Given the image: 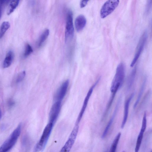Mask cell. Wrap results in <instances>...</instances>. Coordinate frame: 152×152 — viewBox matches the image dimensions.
Returning <instances> with one entry per match:
<instances>
[{"label":"cell","instance_id":"cell-1","mask_svg":"<svg viewBox=\"0 0 152 152\" xmlns=\"http://www.w3.org/2000/svg\"><path fill=\"white\" fill-rule=\"evenodd\" d=\"M125 66L123 63L118 65L110 87L112 93H115L122 86L125 75Z\"/></svg>","mask_w":152,"mask_h":152},{"label":"cell","instance_id":"cell-2","mask_svg":"<svg viewBox=\"0 0 152 152\" xmlns=\"http://www.w3.org/2000/svg\"><path fill=\"white\" fill-rule=\"evenodd\" d=\"M21 129L20 124L0 147V152H7L15 145L19 136Z\"/></svg>","mask_w":152,"mask_h":152},{"label":"cell","instance_id":"cell-3","mask_svg":"<svg viewBox=\"0 0 152 152\" xmlns=\"http://www.w3.org/2000/svg\"><path fill=\"white\" fill-rule=\"evenodd\" d=\"M53 124L49 122L46 126L40 139L34 148L33 152H39L44 149L51 134Z\"/></svg>","mask_w":152,"mask_h":152},{"label":"cell","instance_id":"cell-4","mask_svg":"<svg viewBox=\"0 0 152 152\" xmlns=\"http://www.w3.org/2000/svg\"><path fill=\"white\" fill-rule=\"evenodd\" d=\"M119 2L118 0H109L106 1L101 9V17L104 18L110 15L118 6Z\"/></svg>","mask_w":152,"mask_h":152},{"label":"cell","instance_id":"cell-5","mask_svg":"<svg viewBox=\"0 0 152 152\" xmlns=\"http://www.w3.org/2000/svg\"><path fill=\"white\" fill-rule=\"evenodd\" d=\"M74 31L72 13L70 10H69L67 12L66 17L65 31V41L66 42L73 38Z\"/></svg>","mask_w":152,"mask_h":152},{"label":"cell","instance_id":"cell-6","mask_svg":"<svg viewBox=\"0 0 152 152\" xmlns=\"http://www.w3.org/2000/svg\"><path fill=\"white\" fill-rule=\"evenodd\" d=\"M78 129V124H75L67 141L60 152H69L75 141Z\"/></svg>","mask_w":152,"mask_h":152},{"label":"cell","instance_id":"cell-7","mask_svg":"<svg viewBox=\"0 0 152 152\" xmlns=\"http://www.w3.org/2000/svg\"><path fill=\"white\" fill-rule=\"evenodd\" d=\"M147 37V33L145 31L141 37L138 42L135 56L130 64L131 67H133L139 58L144 47Z\"/></svg>","mask_w":152,"mask_h":152},{"label":"cell","instance_id":"cell-8","mask_svg":"<svg viewBox=\"0 0 152 152\" xmlns=\"http://www.w3.org/2000/svg\"><path fill=\"white\" fill-rule=\"evenodd\" d=\"M99 80H100V78L97 79L89 90L84 99L82 108L77 117L75 124H78L81 121L86 109L89 98L93 92L94 89L99 82Z\"/></svg>","mask_w":152,"mask_h":152},{"label":"cell","instance_id":"cell-9","mask_svg":"<svg viewBox=\"0 0 152 152\" xmlns=\"http://www.w3.org/2000/svg\"><path fill=\"white\" fill-rule=\"evenodd\" d=\"M61 102H56L52 105L49 114V122L54 124L58 118L61 109Z\"/></svg>","mask_w":152,"mask_h":152},{"label":"cell","instance_id":"cell-10","mask_svg":"<svg viewBox=\"0 0 152 152\" xmlns=\"http://www.w3.org/2000/svg\"><path fill=\"white\" fill-rule=\"evenodd\" d=\"M69 80H66L61 85L57 91L54 98L56 102H61L66 93L69 84Z\"/></svg>","mask_w":152,"mask_h":152},{"label":"cell","instance_id":"cell-11","mask_svg":"<svg viewBox=\"0 0 152 152\" xmlns=\"http://www.w3.org/2000/svg\"><path fill=\"white\" fill-rule=\"evenodd\" d=\"M121 99V97L119 98V99H118V101L112 115L110 118V120L109 121L104 130L103 133L101 137L102 138H104L106 137L108 132L109 129H110L111 125L112 124V123L116 115V114L117 112L118 107L120 103Z\"/></svg>","mask_w":152,"mask_h":152},{"label":"cell","instance_id":"cell-12","mask_svg":"<svg viewBox=\"0 0 152 152\" xmlns=\"http://www.w3.org/2000/svg\"><path fill=\"white\" fill-rule=\"evenodd\" d=\"M134 96V94L133 93L131 94L125 102L124 106V115L121 125V129H123L124 128L127 121L130 103Z\"/></svg>","mask_w":152,"mask_h":152},{"label":"cell","instance_id":"cell-13","mask_svg":"<svg viewBox=\"0 0 152 152\" xmlns=\"http://www.w3.org/2000/svg\"><path fill=\"white\" fill-rule=\"evenodd\" d=\"M86 20L85 17L83 15L78 16L75 21V26L77 32L81 31L85 26Z\"/></svg>","mask_w":152,"mask_h":152},{"label":"cell","instance_id":"cell-14","mask_svg":"<svg viewBox=\"0 0 152 152\" xmlns=\"http://www.w3.org/2000/svg\"><path fill=\"white\" fill-rule=\"evenodd\" d=\"M14 57V53L11 51H9L7 53L4 61L3 67L5 68L9 67L11 65Z\"/></svg>","mask_w":152,"mask_h":152},{"label":"cell","instance_id":"cell-15","mask_svg":"<svg viewBox=\"0 0 152 152\" xmlns=\"http://www.w3.org/2000/svg\"><path fill=\"white\" fill-rule=\"evenodd\" d=\"M137 71V67L135 66L132 70L129 75L127 82V87L128 90L130 89L132 86Z\"/></svg>","mask_w":152,"mask_h":152},{"label":"cell","instance_id":"cell-16","mask_svg":"<svg viewBox=\"0 0 152 152\" xmlns=\"http://www.w3.org/2000/svg\"><path fill=\"white\" fill-rule=\"evenodd\" d=\"M146 81V77L145 78L144 80L142 83L141 87H140V91L138 94V96L137 98V99L134 104V108H135L137 106L138 104L140 102L141 97L144 92L145 85Z\"/></svg>","mask_w":152,"mask_h":152},{"label":"cell","instance_id":"cell-17","mask_svg":"<svg viewBox=\"0 0 152 152\" xmlns=\"http://www.w3.org/2000/svg\"><path fill=\"white\" fill-rule=\"evenodd\" d=\"M49 30L47 29L45 30L40 35L38 42V46L40 47L48 37L49 34Z\"/></svg>","mask_w":152,"mask_h":152},{"label":"cell","instance_id":"cell-18","mask_svg":"<svg viewBox=\"0 0 152 152\" xmlns=\"http://www.w3.org/2000/svg\"><path fill=\"white\" fill-rule=\"evenodd\" d=\"M145 131L140 129L137 138L134 152H138L142 143Z\"/></svg>","mask_w":152,"mask_h":152},{"label":"cell","instance_id":"cell-19","mask_svg":"<svg viewBox=\"0 0 152 152\" xmlns=\"http://www.w3.org/2000/svg\"><path fill=\"white\" fill-rule=\"evenodd\" d=\"M19 1L18 0H13L10 2L7 11L8 15H10L14 11L18 5Z\"/></svg>","mask_w":152,"mask_h":152},{"label":"cell","instance_id":"cell-20","mask_svg":"<svg viewBox=\"0 0 152 152\" xmlns=\"http://www.w3.org/2000/svg\"><path fill=\"white\" fill-rule=\"evenodd\" d=\"M121 135V133L119 132L116 135L111 145L109 152H115Z\"/></svg>","mask_w":152,"mask_h":152},{"label":"cell","instance_id":"cell-21","mask_svg":"<svg viewBox=\"0 0 152 152\" xmlns=\"http://www.w3.org/2000/svg\"><path fill=\"white\" fill-rule=\"evenodd\" d=\"M10 26V24L8 22L4 21L3 22L0 28V39L3 37Z\"/></svg>","mask_w":152,"mask_h":152},{"label":"cell","instance_id":"cell-22","mask_svg":"<svg viewBox=\"0 0 152 152\" xmlns=\"http://www.w3.org/2000/svg\"><path fill=\"white\" fill-rule=\"evenodd\" d=\"M33 50L31 47L28 44H27L25 46V49L23 56L24 58L28 57L33 52Z\"/></svg>","mask_w":152,"mask_h":152},{"label":"cell","instance_id":"cell-23","mask_svg":"<svg viewBox=\"0 0 152 152\" xmlns=\"http://www.w3.org/2000/svg\"><path fill=\"white\" fill-rule=\"evenodd\" d=\"M25 75L26 72L25 71H22L19 73L16 78V83H18L22 81L24 79Z\"/></svg>","mask_w":152,"mask_h":152},{"label":"cell","instance_id":"cell-24","mask_svg":"<svg viewBox=\"0 0 152 152\" xmlns=\"http://www.w3.org/2000/svg\"><path fill=\"white\" fill-rule=\"evenodd\" d=\"M9 1L0 0V19L2 14L3 7L4 4H7Z\"/></svg>","mask_w":152,"mask_h":152},{"label":"cell","instance_id":"cell-25","mask_svg":"<svg viewBox=\"0 0 152 152\" xmlns=\"http://www.w3.org/2000/svg\"><path fill=\"white\" fill-rule=\"evenodd\" d=\"M15 104V102L12 99H9L7 102V105L9 108L12 107Z\"/></svg>","mask_w":152,"mask_h":152},{"label":"cell","instance_id":"cell-26","mask_svg":"<svg viewBox=\"0 0 152 152\" xmlns=\"http://www.w3.org/2000/svg\"><path fill=\"white\" fill-rule=\"evenodd\" d=\"M88 1L82 0L80 3V7L81 8L85 7L87 5Z\"/></svg>","mask_w":152,"mask_h":152},{"label":"cell","instance_id":"cell-27","mask_svg":"<svg viewBox=\"0 0 152 152\" xmlns=\"http://www.w3.org/2000/svg\"><path fill=\"white\" fill-rule=\"evenodd\" d=\"M1 116H2V113H1V110H0V119L1 118Z\"/></svg>","mask_w":152,"mask_h":152},{"label":"cell","instance_id":"cell-28","mask_svg":"<svg viewBox=\"0 0 152 152\" xmlns=\"http://www.w3.org/2000/svg\"><path fill=\"white\" fill-rule=\"evenodd\" d=\"M151 152H152V151H151Z\"/></svg>","mask_w":152,"mask_h":152}]
</instances>
